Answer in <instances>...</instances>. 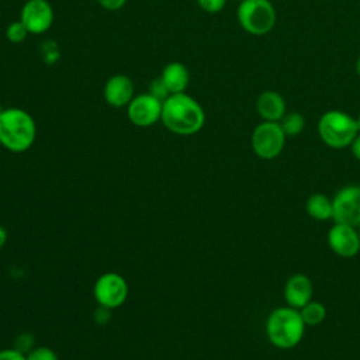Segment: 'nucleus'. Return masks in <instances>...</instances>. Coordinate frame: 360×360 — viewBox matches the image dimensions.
Here are the masks:
<instances>
[{"instance_id": "obj_24", "label": "nucleus", "mask_w": 360, "mask_h": 360, "mask_svg": "<svg viewBox=\"0 0 360 360\" xmlns=\"http://www.w3.org/2000/svg\"><path fill=\"white\" fill-rule=\"evenodd\" d=\"M0 360H27V357L15 347H8L0 350Z\"/></svg>"}, {"instance_id": "obj_18", "label": "nucleus", "mask_w": 360, "mask_h": 360, "mask_svg": "<svg viewBox=\"0 0 360 360\" xmlns=\"http://www.w3.org/2000/svg\"><path fill=\"white\" fill-rule=\"evenodd\" d=\"M278 124L284 131L285 136H297L305 128V118L298 111H290L283 115Z\"/></svg>"}, {"instance_id": "obj_23", "label": "nucleus", "mask_w": 360, "mask_h": 360, "mask_svg": "<svg viewBox=\"0 0 360 360\" xmlns=\"http://www.w3.org/2000/svg\"><path fill=\"white\" fill-rule=\"evenodd\" d=\"M14 347L20 350L21 353L27 354L32 347H34V338L30 333H22L15 339Z\"/></svg>"}, {"instance_id": "obj_26", "label": "nucleus", "mask_w": 360, "mask_h": 360, "mask_svg": "<svg viewBox=\"0 0 360 360\" xmlns=\"http://www.w3.org/2000/svg\"><path fill=\"white\" fill-rule=\"evenodd\" d=\"M350 149H352V153L353 156L360 160V132L356 135V138L353 139L352 145H350Z\"/></svg>"}, {"instance_id": "obj_5", "label": "nucleus", "mask_w": 360, "mask_h": 360, "mask_svg": "<svg viewBox=\"0 0 360 360\" xmlns=\"http://www.w3.org/2000/svg\"><path fill=\"white\" fill-rule=\"evenodd\" d=\"M236 18L243 31L262 37L274 28L277 15L270 0H242L238 6Z\"/></svg>"}, {"instance_id": "obj_22", "label": "nucleus", "mask_w": 360, "mask_h": 360, "mask_svg": "<svg viewBox=\"0 0 360 360\" xmlns=\"http://www.w3.org/2000/svg\"><path fill=\"white\" fill-rule=\"evenodd\" d=\"M148 93H150V94H153L155 97H158L159 100H165L166 97H169L170 94H169V91H167V89H166V86H165V83L162 82V79L160 77H156L152 83H150V86H149V91Z\"/></svg>"}, {"instance_id": "obj_3", "label": "nucleus", "mask_w": 360, "mask_h": 360, "mask_svg": "<svg viewBox=\"0 0 360 360\" xmlns=\"http://www.w3.org/2000/svg\"><path fill=\"white\" fill-rule=\"evenodd\" d=\"M307 325L302 321L300 309L292 307L274 308L264 325L266 336L269 342L278 349H292L304 338Z\"/></svg>"}, {"instance_id": "obj_6", "label": "nucleus", "mask_w": 360, "mask_h": 360, "mask_svg": "<svg viewBox=\"0 0 360 360\" xmlns=\"http://www.w3.org/2000/svg\"><path fill=\"white\" fill-rule=\"evenodd\" d=\"M285 134L278 122L262 121L257 124L250 136V145L256 156L260 159L277 158L285 145Z\"/></svg>"}, {"instance_id": "obj_8", "label": "nucleus", "mask_w": 360, "mask_h": 360, "mask_svg": "<svg viewBox=\"0 0 360 360\" xmlns=\"http://www.w3.org/2000/svg\"><path fill=\"white\" fill-rule=\"evenodd\" d=\"M333 221L360 226V186L347 184L342 187L332 198Z\"/></svg>"}, {"instance_id": "obj_10", "label": "nucleus", "mask_w": 360, "mask_h": 360, "mask_svg": "<svg viewBox=\"0 0 360 360\" xmlns=\"http://www.w3.org/2000/svg\"><path fill=\"white\" fill-rule=\"evenodd\" d=\"M330 250L343 259H352L360 253V236L356 226L335 222L326 235Z\"/></svg>"}, {"instance_id": "obj_29", "label": "nucleus", "mask_w": 360, "mask_h": 360, "mask_svg": "<svg viewBox=\"0 0 360 360\" xmlns=\"http://www.w3.org/2000/svg\"><path fill=\"white\" fill-rule=\"evenodd\" d=\"M356 121H357V125H359V128H360V111H359V114H357V117H356Z\"/></svg>"}, {"instance_id": "obj_20", "label": "nucleus", "mask_w": 360, "mask_h": 360, "mask_svg": "<svg viewBox=\"0 0 360 360\" xmlns=\"http://www.w3.org/2000/svg\"><path fill=\"white\" fill-rule=\"evenodd\" d=\"M25 357L27 360H59L56 352L48 346H34Z\"/></svg>"}, {"instance_id": "obj_16", "label": "nucleus", "mask_w": 360, "mask_h": 360, "mask_svg": "<svg viewBox=\"0 0 360 360\" xmlns=\"http://www.w3.org/2000/svg\"><path fill=\"white\" fill-rule=\"evenodd\" d=\"M305 210H307V214L315 221L322 222L333 218L332 200L322 193L311 194L305 202Z\"/></svg>"}, {"instance_id": "obj_15", "label": "nucleus", "mask_w": 360, "mask_h": 360, "mask_svg": "<svg viewBox=\"0 0 360 360\" xmlns=\"http://www.w3.org/2000/svg\"><path fill=\"white\" fill-rule=\"evenodd\" d=\"M162 82L165 83L169 94L184 93L188 83H190V73L184 63L181 62H170L167 63L160 76Z\"/></svg>"}, {"instance_id": "obj_25", "label": "nucleus", "mask_w": 360, "mask_h": 360, "mask_svg": "<svg viewBox=\"0 0 360 360\" xmlns=\"http://www.w3.org/2000/svg\"><path fill=\"white\" fill-rule=\"evenodd\" d=\"M96 1L107 11H118L127 4L128 0H96Z\"/></svg>"}, {"instance_id": "obj_11", "label": "nucleus", "mask_w": 360, "mask_h": 360, "mask_svg": "<svg viewBox=\"0 0 360 360\" xmlns=\"http://www.w3.org/2000/svg\"><path fill=\"white\" fill-rule=\"evenodd\" d=\"M20 21L30 34H44L52 27L53 8L48 0H27L21 8Z\"/></svg>"}, {"instance_id": "obj_7", "label": "nucleus", "mask_w": 360, "mask_h": 360, "mask_svg": "<svg viewBox=\"0 0 360 360\" xmlns=\"http://www.w3.org/2000/svg\"><path fill=\"white\" fill-rule=\"evenodd\" d=\"M129 285L127 280L115 271H107L98 276L93 285V297L98 307L107 309L120 308L128 298Z\"/></svg>"}, {"instance_id": "obj_9", "label": "nucleus", "mask_w": 360, "mask_h": 360, "mask_svg": "<svg viewBox=\"0 0 360 360\" xmlns=\"http://www.w3.org/2000/svg\"><path fill=\"white\" fill-rule=\"evenodd\" d=\"M163 101L150 93L135 96L127 105L128 120L139 128H148L160 121Z\"/></svg>"}, {"instance_id": "obj_12", "label": "nucleus", "mask_w": 360, "mask_h": 360, "mask_svg": "<svg viewBox=\"0 0 360 360\" xmlns=\"http://www.w3.org/2000/svg\"><path fill=\"white\" fill-rule=\"evenodd\" d=\"M103 97L105 103L111 107H127L129 101L135 97V86L132 79L121 73L112 75L107 79L103 87Z\"/></svg>"}, {"instance_id": "obj_31", "label": "nucleus", "mask_w": 360, "mask_h": 360, "mask_svg": "<svg viewBox=\"0 0 360 360\" xmlns=\"http://www.w3.org/2000/svg\"><path fill=\"white\" fill-rule=\"evenodd\" d=\"M236 1H242V0H236Z\"/></svg>"}, {"instance_id": "obj_17", "label": "nucleus", "mask_w": 360, "mask_h": 360, "mask_svg": "<svg viewBox=\"0 0 360 360\" xmlns=\"http://www.w3.org/2000/svg\"><path fill=\"white\" fill-rule=\"evenodd\" d=\"M300 314L307 326H316L325 321L326 307L319 301L311 300L308 304L300 308Z\"/></svg>"}, {"instance_id": "obj_2", "label": "nucleus", "mask_w": 360, "mask_h": 360, "mask_svg": "<svg viewBox=\"0 0 360 360\" xmlns=\"http://www.w3.org/2000/svg\"><path fill=\"white\" fill-rule=\"evenodd\" d=\"M37 138L34 117L24 108L8 107L0 111V145L14 153L28 150Z\"/></svg>"}, {"instance_id": "obj_1", "label": "nucleus", "mask_w": 360, "mask_h": 360, "mask_svg": "<svg viewBox=\"0 0 360 360\" xmlns=\"http://www.w3.org/2000/svg\"><path fill=\"white\" fill-rule=\"evenodd\" d=\"M160 121L170 132L188 136L201 131L205 124V112L194 97L186 91L176 93L163 100Z\"/></svg>"}, {"instance_id": "obj_30", "label": "nucleus", "mask_w": 360, "mask_h": 360, "mask_svg": "<svg viewBox=\"0 0 360 360\" xmlns=\"http://www.w3.org/2000/svg\"><path fill=\"white\" fill-rule=\"evenodd\" d=\"M357 231H359V236H360V226H357Z\"/></svg>"}, {"instance_id": "obj_21", "label": "nucleus", "mask_w": 360, "mask_h": 360, "mask_svg": "<svg viewBox=\"0 0 360 360\" xmlns=\"http://www.w3.org/2000/svg\"><path fill=\"white\" fill-rule=\"evenodd\" d=\"M197 4L202 11L208 14H217L222 11V8L226 4V0H197Z\"/></svg>"}, {"instance_id": "obj_4", "label": "nucleus", "mask_w": 360, "mask_h": 360, "mask_svg": "<svg viewBox=\"0 0 360 360\" xmlns=\"http://www.w3.org/2000/svg\"><path fill=\"white\" fill-rule=\"evenodd\" d=\"M360 132L356 118L340 110L323 112L318 121V134L321 141L332 149H345L352 145Z\"/></svg>"}, {"instance_id": "obj_13", "label": "nucleus", "mask_w": 360, "mask_h": 360, "mask_svg": "<svg viewBox=\"0 0 360 360\" xmlns=\"http://www.w3.org/2000/svg\"><path fill=\"white\" fill-rule=\"evenodd\" d=\"M283 292L287 305L300 309L312 300L314 284L307 274L295 273L287 278Z\"/></svg>"}, {"instance_id": "obj_14", "label": "nucleus", "mask_w": 360, "mask_h": 360, "mask_svg": "<svg viewBox=\"0 0 360 360\" xmlns=\"http://www.w3.org/2000/svg\"><path fill=\"white\" fill-rule=\"evenodd\" d=\"M256 111L263 121L278 122L287 112L284 97L276 90H264L256 100Z\"/></svg>"}, {"instance_id": "obj_19", "label": "nucleus", "mask_w": 360, "mask_h": 360, "mask_svg": "<svg viewBox=\"0 0 360 360\" xmlns=\"http://www.w3.org/2000/svg\"><path fill=\"white\" fill-rule=\"evenodd\" d=\"M28 34H30L28 30L20 20L10 22L6 28V38L11 44H21L28 37Z\"/></svg>"}, {"instance_id": "obj_27", "label": "nucleus", "mask_w": 360, "mask_h": 360, "mask_svg": "<svg viewBox=\"0 0 360 360\" xmlns=\"http://www.w3.org/2000/svg\"><path fill=\"white\" fill-rule=\"evenodd\" d=\"M6 242H7V231L0 225V249L6 245Z\"/></svg>"}, {"instance_id": "obj_28", "label": "nucleus", "mask_w": 360, "mask_h": 360, "mask_svg": "<svg viewBox=\"0 0 360 360\" xmlns=\"http://www.w3.org/2000/svg\"><path fill=\"white\" fill-rule=\"evenodd\" d=\"M356 72H357V75L360 76V56H359V59H357V62H356Z\"/></svg>"}]
</instances>
